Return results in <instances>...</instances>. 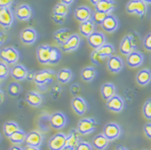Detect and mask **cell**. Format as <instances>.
<instances>
[{"mask_svg":"<svg viewBox=\"0 0 151 150\" xmlns=\"http://www.w3.org/2000/svg\"><path fill=\"white\" fill-rule=\"evenodd\" d=\"M96 120L93 118H84L81 119L78 122L77 130L81 135H87L92 133L96 128Z\"/></svg>","mask_w":151,"mask_h":150,"instance_id":"3957f363","label":"cell"},{"mask_svg":"<svg viewBox=\"0 0 151 150\" xmlns=\"http://www.w3.org/2000/svg\"><path fill=\"white\" fill-rule=\"evenodd\" d=\"M97 50L103 56H105V58H108V59L114 55V53H115L114 47L111 43H105L101 47H100Z\"/></svg>","mask_w":151,"mask_h":150,"instance_id":"d590c367","label":"cell"},{"mask_svg":"<svg viewBox=\"0 0 151 150\" xmlns=\"http://www.w3.org/2000/svg\"><path fill=\"white\" fill-rule=\"evenodd\" d=\"M137 48L136 44L134 43L132 36L130 35H125V37L123 38L121 43H120V52L122 55H129L130 53L135 51Z\"/></svg>","mask_w":151,"mask_h":150,"instance_id":"30bf717a","label":"cell"},{"mask_svg":"<svg viewBox=\"0 0 151 150\" xmlns=\"http://www.w3.org/2000/svg\"><path fill=\"white\" fill-rule=\"evenodd\" d=\"M3 133L7 137L12 136L15 133L20 129L17 123L14 121H7L3 124Z\"/></svg>","mask_w":151,"mask_h":150,"instance_id":"d6a6232c","label":"cell"},{"mask_svg":"<svg viewBox=\"0 0 151 150\" xmlns=\"http://www.w3.org/2000/svg\"><path fill=\"white\" fill-rule=\"evenodd\" d=\"M126 60H127V64H128L129 67H133V68L138 67L143 64L144 56L141 52H137V51H134L129 55H127Z\"/></svg>","mask_w":151,"mask_h":150,"instance_id":"ac0fdd59","label":"cell"},{"mask_svg":"<svg viewBox=\"0 0 151 150\" xmlns=\"http://www.w3.org/2000/svg\"><path fill=\"white\" fill-rule=\"evenodd\" d=\"M91 60L93 62V64H96V65H101V64H103V62L105 61V60L106 58L98 52V50H94L92 54H91Z\"/></svg>","mask_w":151,"mask_h":150,"instance_id":"f35d334b","label":"cell"},{"mask_svg":"<svg viewBox=\"0 0 151 150\" xmlns=\"http://www.w3.org/2000/svg\"><path fill=\"white\" fill-rule=\"evenodd\" d=\"M76 150H93V147L87 141H81L78 146L76 148Z\"/></svg>","mask_w":151,"mask_h":150,"instance_id":"bcb514c9","label":"cell"},{"mask_svg":"<svg viewBox=\"0 0 151 150\" xmlns=\"http://www.w3.org/2000/svg\"><path fill=\"white\" fill-rule=\"evenodd\" d=\"M49 122L51 126L55 129H61L66 125L67 117L63 113L56 112L50 116Z\"/></svg>","mask_w":151,"mask_h":150,"instance_id":"9c48e42d","label":"cell"},{"mask_svg":"<svg viewBox=\"0 0 151 150\" xmlns=\"http://www.w3.org/2000/svg\"><path fill=\"white\" fill-rule=\"evenodd\" d=\"M56 78L61 84H67L73 78V72L68 68L60 69L56 74Z\"/></svg>","mask_w":151,"mask_h":150,"instance_id":"1f68e13d","label":"cell"},{"mask_svg":"<svg viewBox=\"0 0 151 150\" xmlns=\"http://www.w3.org/2000/svg\"><path fill=\"white\" fill-rule=\"evenodd\" d=\"M72 35H73L72 32L68 28H61L54 32L53 38H54L55 41H56L60 46L66 43Z\"/></svg>","mask_w":151,"mask_h":150,"instance_id":"603a6c76","label":"cell"},{"mask_svg":"<svg viewBox=\"0 0 151 150\" xmlns=\"http://www.w3.org/2000/svg\"><path fill=\"white\" fill-rule=\"evenodd\" d=\"M121 133H122V128L120 125L114 122L108 123L105 124L103 128V134L109 139V141L118 138L121 136Z\"/></svg>","mask_w":151,"mask_h":150,"instance_id":"5b68a950","label":"cell"},{"mask_svg":"<svg viewBox=\"0 0 151 150\" xmlns=\"http://www.w3.org/2000/svg\"><path fill=\"white\" fill-rule=\"evenodd\" d=\"M56 75L52 70L44 69L36 72L35 78V83L39 86H44L46 84L52 82L53 79Z\"/></svg>","mask_w":151,"mask_h":150,"instance_id":"7a4b0ae2","label":"cell"},{"mask_svg":"<svg viewBox=\"0 0 151 150\" xmlns=\"http://www.w3.org/2000/svg\"><path fill=\"white\" fill-rule=\"evenodd\" d=\"M15 15L19 20H28L32 15V10L27 4H21L18 6L15 11Z\"/></svg>","mask_w":151,"mask_h":150,"instance_id":"7402d4cb","label":"cell"},{"mask_svg":"<svg viewBox=\"0 0 151 150\" xmlns=\"http://www.w3.org/2000/svg\"><path fill=\"white\" fill-rule=\"evenodd\" d=\"M143 115L145 118L151 120V98L145 101L142 107Z\"/></svg>","mask_w":151,"mask_h":150,"instance_id":"60d3db41","label":"cell"},{"mask_svg":"<svg viewBox=\"0 0 151 150\" xmlns=\"http://www.w3.org/2000/svg\"><path fill=\"white\" fill-rule=\"evenodd\" d=\"M118 25L119 23L117 19L112 14H109L101 24L103 30L109 33L115 32L118 27Z\"/></svg>","mask_w":151,"mask_h":150,"instance_id":"44dd1931","label":"cell"},{"mask_svg":"<svg viewBox=\"0 0 151 150\" xmlns=\"http://www.w3.org/2000/svg\"><path fill=\"white\" fill-rule=\"evenodd\" d=\"M51 18H52L53 22L55 23H57V24H63V23H65V21L67 19L66 16L60 15V14H56L55 13H53V12L52 15H51Z\"/></svg>","mask_w":151,"mask_h":150,"instance_id":"ee69618b","label":"cell"},{"mask_svg":"<svg viewBox=\"0 0 151 150\" xmlns=\"http://www.w3.org/2000/svg\"><path fill=\"white\" fill-rule=\"evenodd\" d=\"M109 142V139L103 133L96 135L93 139V147L98 150H105L107 148Z\"/></svg>","mask_w":151,"mask_h":150,"instance_id":"f1b7e54d","label":"cell"},{"mask_svg":"<svg viewBox=\"0 0 151 150\" xmlns=\"http://www.w3.org/2000/svg\"><path fill=\"white\" fill-rule=\"evenodd\" d=\"M116 150H128L126 148L123 147V146H122V145H120V146H118V147L116 148Z\"/></svg>","mask_w":151,"mask_h":150,"instance_id":"9f6ffc18","label":"cell"},{"mask_svg":"<svg viewBox=\"0 0 151 150\" xmlns=\"http://www.w3.org/2000/svg\"><path fill=\"white\" fill-rule=\"evenodd\" d=\"M75 18L79 22H84L92 18V12L89 7L86 6H81L76 7L75 10Z\"/></svg>","mask_w":151,"mask_h":150,"instance_id":"ffe728a7","label":"cell"},{"mask_svg":"<svg viewBox=\"0 0 151 150\" xmlns=\"http://www.w3.org/2000/svg\"><path fill=\"white\" fill-rule=\"evenodd\" d=\"M62 58L60 50L57 48L56 47H51V52H50V64H56L60 61Z\"/></svg>","mask_w":151,"mask_h":150,"instance_id":"836d02e7","label":"cell"},{"mask_svg":"<svg viewBox=\"0 0 151 150\" xmlns=\"http://www.w3.org/2000/svg\"><path fill=\"white\" fill-rule=\"evenodd\" d=\"M150 60H151V56H150Z\"/></svg>","mask_w":151,"mask_h":150,"instance_id":"91938a15","label":"cell"},{"mask_svg":"<svg viewBox=\"0 0 151 150\" xmlns=\"http://www.w3.org/2000/svg\"><path fill=\"white\" fill-rule=\"evenodd\" d=\"M81 88L79 84H74L70 88V92L73 95H77V94L81 93Z\"/></svg>","mask_w":151,"mask_h":150,"instance_id":"7dc6e473","label":"cell"},{"mask_svg":"<svg viewBox=\"0 0 151 150\" xmlns=\"http://www.w3.org/2000/svg\"><path fill=\"white\" fill-rule=\"evenodd\" d=\"M9 150H24L23 148H21L20 146H19V145H14V146H12V147L10 148V149Z\"/></svg>","mask_w":151,"mask_h":150,"instance_id":"db71d44e","label":"cell"},{"mask_svg":"<svg viewBox=\"0 0 151 150\" xmlns=\"http://www.w3.org/2000/svg\"><path fill=\"white\" fill-rule=\"evenodd\" d=\"M63 92V88L60 84H55L51 89V96L53 100H57L61 95V93Z\"/></svg>","mask_w":151,"mask_h":150,"instance_id":"7bdbcfd3","label":"cell"},{"mask_svg":"<svg viewBox=\"0 0 151 150\" xmlns=\"http://www.w3.org/2000/svg\"><path fill=\"white\" fill-rule=\"evenodd\" d=\"M27 137V134L23 130L19 129V131H17L16 133H15L12 136H11L9 137L10 141L13 144H22L23 141H25Z\"/></svg>","mask_w":151,"mask_h":150,"instance_id":"e575fe53","label":"cell"},{"mask_svg":"<svg viewBox=\"0 0 151 150\" xmlns=\"http://www.w3.org/2000/svg\"><path fill=\"white\" fill-rule=\"evenodd\" d=\"M14 0H0V7H9Z\"/></svg>","mask_w":151,"mask_h":150,"instance_id":"681fc988","label":"cell"},{"mask_svg":"<svg viewBox=\"0 0 151 150\" xmlns=\"http://www.w3.org/2000/svg\"><path fill=\"white\" fill-rule=\"evenodd\" d=\"M81 133H79L78 130L73 128L69 132V134L67 136L66 143L64 149L67 150H76V148L80 144L81 141Z\"/></svg>","mask_w":151,"mask_h":150,"instance_id":"52a82bcc","label":"cell"},{"mask_svg":"<svg viewBox=\"0 0 151 150\" xmlns=\"http://www.w3.org/2000/svg\"><path fill=\"white\" fill-rule=\"evenodd\" d=\"M144 133H145V136H147L148 138L151 139V123H147L144 125L143 128Z\"/></svg>","mask_w":151,"mask_h":150,"instance_id":"c3c4849f","label":"cell"},{"mask_svg":"<svg viewBox=\"0 0 151 150\" xmlns=\"http://www.w3.org/2000/svg\"><path fill=\"white\" fill-rule=\"evenodd\" d=\"M1 96H2V99H1V102H3V91H1Z\"/></svg>","mask_w":151,"mask_h":150,"instance_id":"680465c9","label":"cell"},{"mask_svg":"<svg viewBox=\"0 0 151 150\" xmlns=\"http://www.w3.org/2000/svg\"><path fill=\"white\" fill-rule=\"evenodd\" d=\"M116 87L112 83H105L101 86L102 97L106 101L116 95Z\"/></svg>","mask_w":151,"mask_h":150,"instance_id":"f546056e","label":"cell"},{"mask_svg":"<svg viewBox=\"0 0 151 150\" xmlns=\"http://www.w3.org/2000/svg\"><path fill=\"white\" fill-rule=\"evenodd\" d=\"M108 68L113 73H118L123 69L124 63L122 59L117 55H113L108 59Z\"/></svg>","mask_w":151,"mask_h":150,"instance_id":"9a60e30c","label":"cell"},{"mask_svg":"<svg viewBox=\"0 0 151 150\" xmlns=\"http://www.w3.org/2000/svg\"><path fill=\"white\" fill-rule=\"evenodd\" d=\"M26 100L27 104L32 107H39L43 102V96L40 93L35 91H31L27 93Z\"/></svg>","mask_w":151,"mask_h":150,"instance_id":"4316f807","label":"cell"},{"mask_svg":"<svg viewBox=\"0 0 151 150\" xmlns=\"http://www.w3.org/2000/svg\"><path fill=\"white\" fill-rule=\"evenodd\" d=\"M143 46L147 51L151 52V32L145 35L143 39Z\"/></svg>","mask_w":151,"mask_h":150,"instance_id":"f6af8a7d","label":"cell"},{"mask_svg":"<svg viewBox=\"0 0 151 150\" xmlns=\"http://www.w3.org/2000/svg\"><path fill=\"white\" fill-rule=\"evenodd\" d=\"M109 14H106L104 12L98 11H95L92 14V18L91 19L94 22V23H96L97 25H101L102 23L104 22L106 17Z\"/></svg>","mask_w":151,"mask_h":150,"instance_id":"74e56055","label":"cell"},{"mask_svg":"<svg viewBox=\"0 0 151 150\" xmlns=\"http://www.w3.org/2000/svg\"><path fill=\"white\" fill-rule=\"evenodd\" d=\"M22 91V87L19 84H18L16 82H12L8 85V88H7V92H8L9 95H12L13 97L18 96L21 93Z\"/></svg>","mask_w":151,"mask_h":150,"instance_id":"8d00e7d4","label":"cell"},{"mask_svg":"<svg viewBox=\"0 0 151 150\" xmlns=\"http://www.w3.org/2000/svg\"><path fill=\"white\" fill-rule=\"evenodd\" d=\"M105 35L99 32H94L88 37V42L89 46L92 47L93 49H99L104 44H105Z\"/></svg>","mask_w":151,"mask_h":150,"instance_id":"8fae6325","label":"cell"},{"mask_svg":"<svg viewBox=\"0 0 151 150\" xmlns=\"http://www.w3.org/2000/svg\"><path fill=\"white\" fill-rule=\"evenodd\" d=\"M125 10L129 14H136L139 17L143 18L147 14L148 7L147 3L142 0H130L126 4Z\"/></svg>","mask_w":151,"mask_h":150,"instance_id":"6da1fadb","label":"cell"},{"mask_svg":"<svg viewBox=\"0 0 151 150\" xmlns=\"http://www.w3.org/2000/svg\"><path fill=\"white\" fill-rule=\"evenodd\" d=\"M35 75H36V72H34V71H29V72H27V75L26 79L28 81L35 80Z\"/></svg>","mask_w":151,"mask_h":150,"instance_id":"f907efd6","label":"cell"},{"mask_svg":"<svg viewBox=\"0 0 151 150\" xmlns=\"http://www.w3.org/2000/svg\"><path fill=\"white\" fill-rule=\"evenodd\" d=\"M106 107L114 113H120L124 108V100L119 95H115L106 101Z\"/></svg>","mask_w":151,"mask_h":150,"instance_id":"7c38bea8","label":"cell"},{"mask_svg":"<svg viewBox=\"0 0 151 150\" xmlns=\"http://www.w3.org/2000/svg\"><path fill=\"white\" fill-rule=\"evenodd\" d=\"M44 137L43 135L38 131H32L27 134L25 143L27 145L34 146V147H40L43 142Z\"/></svg>","mask_w":151,"mask_h":150,"instance_id":"5bb4252c","label":"cell"},{"mask_svg":"<svg viewBox=\"0 0 151 150\" xmlns=\"http://www.w3.org/2000/svg\"><path fill=\"white\" fill-rule=\"evenodd\" d=\"M14 22V15L10 7L0 8V24L4 28L11 27Z\"/></svg>","mask_w":151,"mask_h":150,"instance_id":"ba28073f","label":"cell"},{"mask_svg":"<svg viewBox=\"0 0 151 150\" xmlns=\"http://www.w3.org/2000/svg\"><path fill=\"white\" fill-rule=\"evenodd\" d=\"M81 76L83 80L86 82L93 81L96 76V70L93 67H86L81 70Z\"/></svg>","mask_w":151,"mask_h":150,"instance_id":"4dcf8cb0","label":"cell"},{"mask_svg":"<svg viewBox=\"0 0 151 150\" xmlns=\"http://www.w3.org/2000/svg\"><path fill=\"white\" fill-rule=\"evenodd\" d=\"M52 12L56 14L67 16L68 12V6H67L66 4H64L63 3H59L54 6Z\"/></svg>","mask_w":151,"mask_h":150,"instance_id":"ab89813d","label":"cell"},{"mask_svg":"<svg viewBox=\"0 0 151 150\" xmlns=\"http://www.w3.org/2000/svg\"><path fill=\"white\" fill-rule=\"evenodd\" d=\"M24 150H40L39 147H34V146H30V145H27L26 147L24 148Z\"/></svg>","mask_w":151,"mask_h":150,"instance_id":"816d5d0a","label":"cell"},{"mask_svg":"<svg viewBox=\"0 0 151 150\" xmlns=\"http://www.w3.org/2000/svg\"><path fill=\"white\" fill-rule=\"evenodd\" d=\"M116 6V3L113 0H101L96 6V11L109 14Z\"/></svg>","mask_w":151,"mask_h":150,"instance_id":"cb8c5ba5","label":"cell"},{"mask_svg":"<svg viewBox=\"0 0 151 150\" xmlns=\"http://www.w3.org/2000/svg\"><path fill=\"white\" fill-rule=\"evenodd\" d=\"M72 107L77 115L83 116L86 113L88 105L86 101L81 96H76L72 100Z\"/></svg>","mask_w":151,"mask_h":150,"instance_id":"2e32d148","label":"cell"},{"mask_svg":"<svg viewBox=\"0 0 151 150\" xmlns=\"http://www.w3.org/2000/svg\"><path fill=\"white\" fill-rule=\"evenodd\" d=\"M1 59L6 64H15L19 59V53L14 47H7L1 50Z\"/></svg>","mask_w":151,"mask_h":150,"instance_id":"277c9868","label":"cell"},{"mask_svg":"<svg viewBox=\"0 0 151 150\" xmlns=\"http://www.w3.org/2000/svg\"><path fill=\"white\" fill-rule=\"evenodd\" d=\"M136 80L141 86H145L151 82V71L147 68L140 70L137 73Z\"/></svg>","mask_w":151,"mask_h":150,"instance_id":"484cf974","label":"cell"},{"mask_svg":"<svg viewBox=\"0 0 151 150\" xmlns=\"http://www.w3.org/2000/svg\"><path fill=\"white\" fill-rule=\"evenodd\" d=\"M51 47L49 45H40L36 50V55L39 62L42 64H49Z\"/></svg>","mask_w":151,"mask_h":150,"instance_id":"e0dca14e","label":"cell"},{"mask_svg":"<svg viewBox=\"0 0 151 150\" xmlns=\"http://www.w3.org/2000/svg\"><path fill=\"white\" fill-rule=\"evenodd\" d=\"M79 30H80V32L81 35L85 37H88L95 32V23L91 19L87 21L82 22L80 24Z\"/></svg>","mask_w":151,"mask_h":150,"instance_id":"83f0119b","label":"cell"},{"mask_svg":"<svg viewBox=\"0 0 151 150\" xmlns=\"http://www.w3.org/2000/svg\"><path fill=\"white\" fill-rule=\"evenodd\" d=\"M67 136L63 133H58L52 136L48 141L50 150H64Z\"/></svg>","mask_w":151,"mask_h":150,"instance_id":"8992f818","label":"cell"},{"mask_svg":"<svg viewBox=\"0 0 151 150\" xmlns=\"http://www.w3.org/2000/svg\"><path fill=\"white\" fill-rule=\"evenodd\" d=\"M28 71L24 66L22 64H16L13 67L11 70V74L13 78L15 79V80H25L27 75Z\"/></svg>","mask_w":151,"mask_h":150,"instance_id":"d4e9b609","label":"cell"},{"mask_svg":"<svg viewBox=\"0 0 151 150\" xmlns=\"http://www.w3.org/2000/svg\"><path fill=\"white\" fill-rule=\"evenodd\" d=\"M100 1H101V0H90L91 3H92V4H93L94 6H96V4H97V3H98Z\"/></svg>","mask_w":151,"mask_h":150,"instance_id":"11a10c76","label":"cell"},{"mask_svg":"<svg viewBox=\"0 0 151 150\" xmlns=\"http://www.w3.org/2000/svg\"><path fill=\"white\" fill-rule=\"evenodd\" d=\"M143 2H145V3H149V4H151V0H142Z\"/></svg>","mask_w":151,"mask_h":150,"instance_id":"6f0895ef","label":"cell"},{"mask_svg":"<svg viewBox=\"0 0 151 150\" xmlns=\"http://www.w3.org/2000/svg\"><path fill=\"white\" fill-rule=\"evenodd\" d=\"M9 72H10V69H9L8 65L6 64V63L2 61L0 63V79H1V80H3L4 79L7 78Z\"/></svg>","mask_w":151,"mask_h":150,"instance_id":"b9f144b4","label":"cell"},{"mask_svg":"<svg viewBox=\"0 0 151 150\" xmlns=\"http://www.w3.org/2000/svg\"><path fill=\"white\" fill-rule=\"evenodd\" d=\"M20 39L23 43L26 44H32L36 41L37 33L35 30L31 27L23 29L20 33Z\"/></svg>","mask_w":151,"mask_h":150,"instance_id":"d6986e66","label":"cell"},{"mask_svg":"<svg viewBox=\"0 0 151 150\" xmlns=\"http://www.w3.org/2000/svg\"><path fill=\"white\" fill-rule=\"evenodd\" d=\"M74 2V0H60V3H63L64 4H66L67 6H69Z\"/></svg>","mask_w":151,"mask_h":150,"instance_id":"f5cc1de1","label":"cell"},{"mask_svg":"<svg viewBox=\"0 0 151 150\" xmlns=\"http://www.w3.org/2000/svg\"><path fill=\"white\" fill-rule=\"evenodd\" d=\"M81 44V37L77 34H73L66 43L60 45L62 52H69L76 50Z\"/></svg>","mask_w":151,"mask_h":150,"instance_id":"4fadbf2b","label":"cell"}]
</instances>
